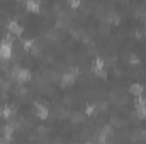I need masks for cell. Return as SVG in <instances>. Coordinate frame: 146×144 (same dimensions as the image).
<instances>
[{"label":"cell","instance_id":"6da1fadb","mask_svg":"<svg viewBox=\"0 0 146 144\" xmlns=\"http://www.w3.org/2000/svg\"><path fill=\"white\" fill-rule=\"evenodd\" d=\"M12 76L17 78L19 81H29L33 75H31L29 70H26V68H19V66H15V68L12 70Z\"/></svg>","mask_w":146,"mask_h":144},{"label":"cell","instance_id":"7a4b0ae2","mask_svg":"<svg viewBox=\"0 0 146 144\" xmlns=\"http://www.w3.org/2000/svg\"><path fill=\"white\" fill-rule=\"evenodd\" d=\"M10 56H12V44L10 41L3 39L0 42V59H9Z\"/></svg>","mask_w":146,"mask_h":144},{"label":"cell","instance_id":"3957f363","mask_svg":"<svg viewBox=\"0 0 146 144\" xmlns=\"http://www.w3.org/2000/svg\"><path fill=\"white\" fill-rule=\"evenodd\" d=\"M73 83H75V75H73V73H65L63 76H60V85H61L63 88L72 87Z\"/></svg>","mask_w":146,"mask_h":144},{"label":"cell","instance_id":"277c9868","mask_svg":"<svg viewBox=\"0 0 146 144\" xmlns=\"http://www.w3.org/2000/svg\"><path fill=\"white\" fill-rule=\"evenodd\" d=\"M34 110H36V115L39 119H46V117H48V108H46V105L36 102V104H34Z\"/></svg>","mask_w":146,"mask_h":144},{"label":"cell","instance_id":"5b68a950","mask_svg":"<svg viewBox=\"0 0 146 144\" xmlns=\"http://www.w3.org/2000/svg\"><path fill=\"white\" fill-rule=\"evenodd\" d=\"M12 115H14V110H12L10 105H2V107H0V117H2V119L9 120V119H12Z\"/></svg>","mask_w":146,"mask_h":144},{"label":"cell","instance_id":"8992f818","mask_svg":"<svg viewBox=\"0 0 146 144\" xmlns=\"http://www.w3.org/2000/svg\"><path fill=\"white\" fill-rule=\"evenodd\" d=\"M7 29H9L14 36H21V34H22V27H21L17 22H14V20H10V22L7 24Z\"/></svg>","mask_w":146,"mask_h":144},{"label":"cell","instance_id":"52a82bcc","mask_svg":"<svg viewBox=\"0 0 146 144\" xmlns=\"http://www.w3.org/2000/svg\"><path fill=\"white\" fill-rule=\"evenodd\" d=\"M129 92H131L134 97H139V95H143L145 88H143V85H139V83H134V85H131V87H129Z\"/></svg>","mask_w":146,"mask_h":144},{"label":"cell","instance_id":"ba28073f","mask_svg":"<svg viewBox=\"0 0 146 144\" xmlns=\"http://www.w3.org/2000/svg\"><path fill=\"white\" fill-rule=\"evenodd\" d=\"M26 7H27L29 12L37 14V12H39V0H27V2H26Z\"/></svg>","mask_w":146,"mask_h":144},{"label":"cell","instance_id":"9c48e42d","mask_svg":"<svg viewBox=\"0 0 146 144\" xmlns=\"http://www.w3.org/2000/svg\"><path fill=\"white\" fill-rule=\"evenodd\" d=\"M136 112H138V115H139L141 119L146 120V104H143V105H136Z\"/></svg>","mask_w":146,"mask_h":144}]
</instances>
